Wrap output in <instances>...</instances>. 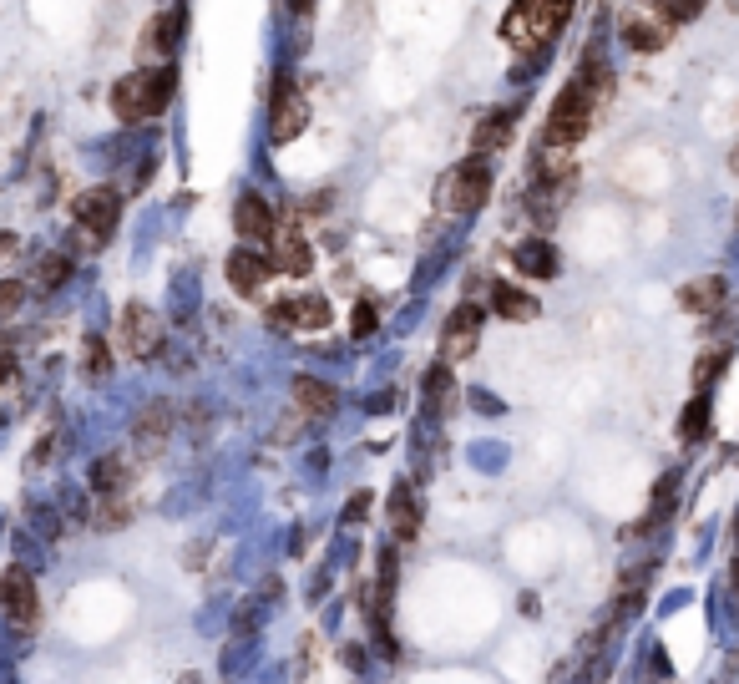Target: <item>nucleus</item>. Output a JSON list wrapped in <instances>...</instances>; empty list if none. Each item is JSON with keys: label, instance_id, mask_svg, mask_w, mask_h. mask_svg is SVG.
Wrapping results in <instances>:
<instances>
[{"label": "nucleus", "instance_id": "nucleus-5", "mask_svg": "<svg viewBox=\"0 0 739 684\" xmlns=\"http://www.w3.org/2000/svg\"><path fill=\"white\" fill-rule=\"evenodd\" d=\"M441 198H446L451 213H476L491 198V168H486V158H466L461 168H451Z\"/></svg>", "mask_w": 739, "mask_h": 684}, {"label": "nucleus", "instance_id": "nucleus-17", "mask_svg": "<svg viewBox=\"0 0 739 684\" xmlns=\"http://www.w3.org/2000/svg\"><path fill=\"white\" fill-rule=\"evenodd\" d=\"M274 274L284 269V274H294V279H304L309 274V264H314V249L299 239V234H274Z\"/></svg>", "mask_w": 739, "mask_h": 684}, {"label": "nucleus", "instance_id": "nucleus-21", "mask_svg": "<svg viewBox=\"0 0 739 684\" xmlns=\"http://www.w3.org/2000/svg\"><path fill=\"white\" fill-rule=\"evenodd\" d=\"M679 299H684V310H694V315H714L719 304H724V279H699Z\"/></svg>", "mask_w": 739, "mask_h": 684}, {"label": "nucleus", "instance_id": "nucleus-31", "mask_svg": "<svg viewBox=\"0 0 739 684\" xmlns=\"http://www.w3.org/2000/svg\"><path fill=\"white\" fill-rule=\"evenodd\" d=\"M289 11H299V16H309V11H314V0H289Z\"/></svg>", "mask_w": 739, "mask_h": 684}, {"label": "nucleus", "instance_id": "nucleus-2", "mask_svg": "<svg viewBox=\"0 0 739 684\" xmlns=\"http://www.w3.org/2000/svg\"><path fill=\"white\" fill-rule=\"evenodd\" d=\"M572 21V0H512V11L502 16V41L522 56L552 46L562 26Z\"/></svg>", "mask_w": 739, "mask_h": 684}, {"label": "nucleus", "instance_id": "nucleus-18", "mask_svg": "<svg viewBox=\"0 0 739 684\" xmlns=\"http://www.w3.org/2000/svg\"><path fill=\"white\" fill-rule=\"evenodd\" d=\"M623 41H628L633 51H659V46H669V21H664V16H653V21L623 16Z\"/></svg>", "mask_w": 739, "mask_h": 684}, {"label": "nucleus", "instance_id": "nucleus-20", "mask_svg": "<svg viewBox=\"0 0 739 684\" xmlns=\"http://www.w3.org/2000/svg\"><path fill=\"white\" fill-rule=\"evenodd\" d=\"M294 406L309 411V416H330L335 411V391L324 386V380H314V375H299L294 380Z\"/></svg>", "mask_w": 739, "mask_h": 684}, {"label": "nucleus", "instance_id": "nucleus-33", "mask_svg": "<svg viewBox=\"0 0 739 684\" xmlns=\"http://www.w3.org/2000/svg\"><path fill=\"white\" fill-rule=\"evenodd\" d=\"M734 173H739V152H734Z\"/></svg>", "mask_w": 739, "mask_h": 684}, {"label": "nucleus", "instance_id": "nucleus-22", "mask_svg": "<svg viewBox=\"0 0 739 684\" xmlns=\"http://www.w3.org/2000/svg\"><path fill=\"white\" fill-rule=\"evenodd\" d=\"M92 487H97L102 497H112V492L127 487V462H122V456H102V462L92 467Z\"/></svg>", "mask_w": 739, "mask_h": 684}, {"label": "nucleus", "instance_id": "nucleus-23", "mask_svg": "<svg viewBox=\"0 0 739 684\" xmlns=\"http://www.w3.org/2000/svg\"><path fill=\"white\" fill-rule=\"evenodd\" d=\"M66 274H71V259H66V254H41V259H36V284H41V289H61Z\"/></svg>", "mask_w": 739, "mask_h": 684}, {"label": "nucleus", "instance_id": "nucleus-14", "mask_svg": "<svg viewBox=\"0 0 739 684\" xmlns=\"http://www.w3.org/2000/svg\"><path fill=\"white\" fill-rule=\"evenodd\" d=\"M385 517H390V527H395V538H400V543L421 538V502H416V492H410V482H400V487L390 492Z\"/></svg>", "mask_w": 739, "mask_h": 684}, {"label": "nucleus", "instance_id": "nucleus-7", "mask_svg": "<svg viewBox=\"0 0 739 684\" xmlns=\"http://www.w3.org/2000/svg\"><path fill=\"white\" fill-rule=\"evenodd\" d=\"M309 127V102L299 97L294 76H279L274 82V107H269V137L274 142H294Z\"/></svg>", "mask_w": 739, "mask_h": 684}, {"label": "nucleus", "instance_id": "nucleus-25", "mask_svg": "<svg viewBox=\"0 0 739 684\" xmlns=\"http://www.w3.org/2000/svg\"><path fill=\"white\" fill-rule=\"evenodd\" d=\"M724 365H729V350H709V355L699 360V370H694V386H699V391H709L714 380L724 375Z\"/></svg>", "mask_w": 739, "mask_h": 684}, {"label": "nucleus", "instance_id": "nucleus-16", "mask_svg": "<svg viewBox=\"0 0 739 684\" xmlns=\"http://www.w3.org/2000/svg\"><path fill=\"white\" fill-rule=\"evenodd\" d=\"M512 112H486L481 122H476V132H471V152L476 158H486V152H497V147H507L512 142Z\"/></svg>", "mask_w": 739, "mask_h": 684}, {"label": "nucleus", "instance_id": "nucleus-27", "mask_svg": "<svg viewBox=\"0 0 739 684\" xmlns=\"http://www.w3.org/2000/svg\"><path fill=\"white\" fill-rule=\"evenodd\" d=\"M107 370H112V350H107V340H97V335H92V340H87V375H92V380H102Z\"/></svg>", "mask_w": 739, "mask_h": 684}, {"label": "nucleus", "instance_id": "nucleus-3", "mask_svg": "<svg viewBox=\"0 0 739 684\" xmlns=\"http://www.w3.org/2000/svg\"><path fill=\"white\" fill-rule=\"evenodd\" d=\"M593 112H598V97H593V82H567L547 112V127H542V142L547 147H567V142H583L588 127H593Z\"/></svg>", "mask_w": 739, "mask_h": 684}, {"label": "nucleus", "instance_id": "nucleus-28", "mask_svg": "<svg viewBox=\"0 0 739 684\" xmlns=\"http://www.w3.org/2000/svg\"><path fill=\"white\" fill-rule=\"evenodd\" d=\"M350 335H355V340L375 335V299H360V304H355V320H350Z\"/></svg>", "mask_w": 739, "mask_h": 684}, {"label": "nucleus", "instance_id": "nucleus-9", "mask_svg": "<svg viewBox=\"0 0 739 684\" xmlns=\"http://www.w3.org/2000/svg\"><path fill=\"white\" fill-rule=\"evenodd\" d=\"M178 41H183V11H157L147 26H142V41H137V56L152 66H168L178 56Z\"/></svg>", "mask_w": 739, "mask_h": 684}, {"label": "nucleus", "instance_id": "nucleus-19", "mask_svg": "<svg viewBox=\"0 0 739 684\" xmlns=\"http://www.w3.org/2000/svg\"><path fill=\"white\" fill-rule=\"evenodd\" d=\"M517 269H522L527 279H557L562 259H557V249H552V244H542V239H527V244L517 249Z\"/></svg>", "mask_w": 739, "mask_h": 684}, {"label": "nucleus", "instance_id": "nucleus-24", "mask_svg": "<svg viewBox=\"0 0 739 684\" xmlns=\"http://www.w3.org/2000/svg\"><path fill=\"white\" fill-rule=\"evenodd\" d=\"M709 426V401L704 396H694L689 401V411H684V421H679V441H699V431Z\"/></svg>", "mask_w": 739, "mask_h": 684}, {"label": "nucleus", "instance_id": "nucleus-13", "mask_svg": "<svg viewBox=\"0 0 739 684\" xmlns=\"http://www.w3.org/2000/svg\"><path fill=\"white\" fill-rule=\"evenodd\" d=\"M491 310H497L502 320H512V325H532L542 304L527 289H517L512 279H497V289H491Z\"/></svg>", "mask_w": 739, "mask_h": 684}, {"label": "nucleus", "instance_id": "nucleus-12", "mask_svg": "<svg viewBox=\"0 0 739 684\" xmlns=\"http://www.w3.org/2000/svg\"><path fill=\"white\" fill-rule=\"evenodd\" d=\"M157 345H162L157 315L147 310V304H127V310H122V350L132 360H147V355H157Z\"/></svg>", "mask_w": 739, "mask_h": 684}, {"label": "nucleus", "instance_id": "nucleus-15", "mask_svg": "<svg viewBox=\"0 0 739 684\" xmlns=\"http://www.w3.org/2000/svg\"><path fill=\"white\" fill-rule=\"evenodd\" d=\"M168 436H173V406H168V401H152V406L137 416L132 441H142V451H157Z\"/></svg>", "mask_w": 739, "mask_h": 684}, {"label": "nucleus", "instance_id": "nucleus-8", "mask_svg": "<svg viewBox=\"0 0 739 684\" xmlns=\"http://www.w3.org/2000/svg\"><path fill=\"white\" fill-rule=\"evenodd\" d=\"M0 603H6V619L16 629H31L41 619V593H36V578L26 568H6V578H0Z\"/></svg>", "mask_w": 739, "mask_h": 684}, {"label": "nucleus", "instance_id": "nucleus-1", "mask_svg": "<svg viewBox=\"0 0 739 684\" xmlns=\"http://www.w3.org/2000/svg\"><path fill=\"white\" fill-rule=\"evenodd\" d=\"M178 92V71L173 66H137L127 76H117V87H112V117L137 127V122H152L162 117V107L173 102Z\"/></svg>", "mask_w": 739, "mask_h": 684}, {"label": "nucleus", "instance_id": "nucleus-10", "mask_svg": "<svg viewBox=\"0 0 739 684\" xmlns=\"http://www.w3.org/2000/svg\"><path fill=\"white\" fill-rule=\"evenodd\" d=\"M481 310L476 304H456L451 310V320H446V330H441V365H456V360H466L471 350H476V340H481Z\"/></svg>", "mask_w": 739, "mask_h": 684}, {"label": "nucleus", "instance_id": "nucleus-4", "mask_svg": "<svg viewBox=\"0 0 739 684\" xmlns=\"http://www.w3.org/2000/svg\"><path fill=\"white\" fill-rule=\"evenodd\" d=\"M71 218H76V228H81V239H87L92 249H102V239L112 234L117 218H122L117 188H87V193L71 203Z\"/></svg>", "mask_w": 739, "mask_h": 684}, {"label": "nucleus", "instance_id": "nucleus-26", "mask_svg": "<svg viewBox=\"0 0 739 684\" xmlns=\"http://www.w3.org/2000/svg\"><path fill=\"white\" fill-rule=\"evenodd\" d=\"M21 304H26V284L21 279H0V325H6Z\"/></svg>", "mask_w": 739, "mask_h": 684}, {"label": "nucleus", "instance_id": "nucleus-30", "mask_svg": "<svg viewBox=\"0 0 739 684\" xmlns=\"http://www.w3.org/2000/svg\"><path fill=\"white\" fill-rule=\"evenodd\" d=\"M365 507H370V497L360 492V497H350V507H345V522H360L365 517Z\"/></svg>", "mask_w": 739, "mask_h": 684}, {"label": "nucleus", "instance_id": "nucleus-11", "mask_svg": "<svg viewBox=\"0 0 739 684\" xmlns=\"http://www.w3.org/2000/svg\"><path fill=\"white\" fill-rule=\"evenodd\" d=\"M274 279V259L264 254V249H233L228 254V284H233V294H243V299H254L264 284Z\"/></svg>", "mask_w": 739, "mask_h": 684}, {"label": "nucleus", "instance_id": "nucleus-32", "mask_svg": "<svg viewBox=\"0 0 739 684\" xmlns=\"http://www.w3.org/2000/svg\"><path fill=\"white\" fill-rule=\"evenodd\" d=\"M734 543H739V517H734Z\"/></svg>", "mask_w": 739, "mask_h": 684}, {"label": "nucleus", "instance_id": "nucleus-6", "mask_svg": "<svg viewBox=\"0 0 739 684\" xmlns=\"http://www.w3.org/2000/svg\"><path fill=\"white\" fill-rule=\"evenodd\" d=\"M233 228H238V239L249 244V249H259V244H274L279 218H274L269 198L249 188V193H238V203H233Z\"/></svg>", "mask_w": 739, "mask_h": 684}, {"label": "nucleus", "instance_id": "nucleus-29", "mask_svg": "<svg viewBox=\"0 0 739 684\" xmlns=\"http://www.w3.org/2000/svg\"><path fill=\"white\" fill-rule=\"evenodd\" d=\"M97 527H127V502H107L97 512Z\"/></svg>", "mask_w": 739, "mask_h": 684}]
</instances>
